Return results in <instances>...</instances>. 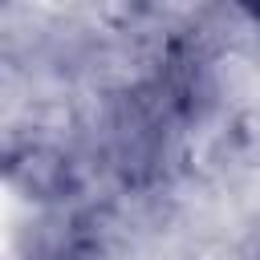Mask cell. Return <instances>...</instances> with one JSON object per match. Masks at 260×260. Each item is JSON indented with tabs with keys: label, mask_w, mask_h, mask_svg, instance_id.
Returning a JSON list of instances; mask_svg holds the SVG:
<instances>
[{
	"label": "cell",
	"mask_w": 260,
	"mask_h": 260,
	"mask_svg": "<svg viewBox=\"0 0 260 260\" xmlns=\"http://www.w3.org/2000/svg\"><path fill=\"white\" fill-rule=\"evenodd\" d=\"M244 16H248V20H252V24L260 28V4H256V8H244Z\"/></svg>",
	"instance_id": "6da1fadb"
}]
</instances>
